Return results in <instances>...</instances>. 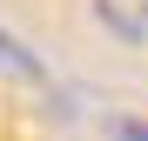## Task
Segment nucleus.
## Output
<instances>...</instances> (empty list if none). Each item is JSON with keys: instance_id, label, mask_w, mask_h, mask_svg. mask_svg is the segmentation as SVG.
I'll return each mask as SVG.
<instances>
[{"instance_id": "1", "label": "nucleus", "mask_w": 148, "mask_h": 141, "mask_svg": "<svg viewBox=\"0 0 148 141\" xmlns=\"http://www.w3.org/2000/svg\"><path fill=\"white\" fill-rule=\"evenodd\" d=\"M101 27H114V40H148V0H94Z\"/></svg>"}, {"instance_id": "2", "label": "nucleus", "mask_w": 148, "mask_h": 141, "mask_svg": "<svg viewBox=\"0 0 148 141\" xmlns=\"http://www.w3.org/2000/svg\"><path fill=\"white\" fill-rule=\"evenodd\" d=\"M0 67H7V74H27V81H40V74H47V67H40V61H34L7 27H0Z\"/></svg>"}, {"instance_id": "3", "label": "nucleus", "mask_w": 148, "mask_h": 141, "mask_svg": "<svg viewBox=\"0 0 148 141\" xmlns=\"http://www.w3.org/2000/svg\"><path fill=\"white\" fill-rule=\"evenodd\" d=\"M121 141H148V121H121Z\"/></svg>"}]
</instances>
